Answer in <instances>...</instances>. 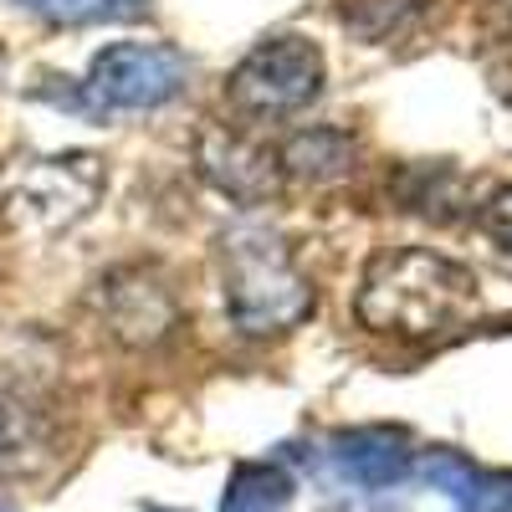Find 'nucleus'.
I'll list each match as a JSON object with an SVG mask.
<instances>
[{"mask_svg":"<svg viewBox=\"0 0 512 512\" xmlns=\"http://www.w3.org/2000/svg\"><path fill=\"white\" fill-rule=\"evenodd\" d=\"M359 164V139L338 123H313L297 128V134L277 149V169L282 180H308V185H338L344 175H354Z\"/></svg>","mask_w":512,"mask_h":512,"instance_id":"obj_9","label":"nucleus"},{"mask_svg":"<svg viewBox=\"0 0 512 512\" xmlns=\"http://www.w3.org/2000/svg\"><path fill=\"white\" fill-rule=\"evenodd\" d=\"M292 472L277 461H241L226 492H221V512H287L292 507Z\"/></svg>","mask_w":512,"mask_h":512,"instance_id":"obj_12","label":"nucleus"},{"mask_svg":"<svg viewBox=\"0 0 512 512\" xmlns=\"http://www.w3.org/2000/svg\"><path fill=\"white\" fill-rule=\"evenodd\" d=\"M477 303V282L461 262L431 246H390L359 277L354 318L374 333L395 338H436L466 323Z\"/></svg>","mask_w":512,"mask_h":512,"instance_id":"obj_1","label":"nucleus"},{"mask_svg":"<svg viewBox=\"0 0 512 512\" xmlns=\"http://www.w3.org/2000/svg\"><path fill=\"white\" fill-rule=\"evenodd\" d=\"M487 77H492V93L512 108V36L497 41V52H492V62H487Z\"/></svg>","mask_w":512,"mask_h":512,"instance_id":"obj_16","label":"nucleus"},{"mask_svg":"<svg viewBox=\"0 0 512 512\" xmlns=\"http://www.w3.org/2000/svg\"><path fill=\"white\" fill-rule=\"evenodd\" d=\"M47 461V415L36 400L0 390V477H26Z\"/></svg>","mask_w":512,"mask_h":512,"instance_id":"obj_11","label":"nucleus"},{"mask_svg":"<svg viewBox=\"0 0 512 512\" xmlns=\"http://www.w3.org/2000/svg\"><path fill=\"white\" fill-rule=\"evenodd\" d=\"M98 308H103V323L118 344L128 349H149V344H164L180 323V303H175V287L169 277L149 262H134V267H118L98 282Z\"/></svg>","mask_w":512,"mask_h":512,"instance_id":"obj_6","label":"nucleus"},{"mask_svg":"<svg viewBox=\"0 0 512 512\" xmlns=\"http://www.w3.org/2000/svg\"><path fill=\"white\" fill-rule=\"evenodd\" d=\"M323 82H328V62L313 47L308 36H267L231 67L226 77V98L241 118H262L277 123L287 113H303L308 103L323 98Z\"/></svg>","mask_w":512,"mask_h":512,"instance_id":"obj_4","label":"nucleus"},{"mask_svg":"<svg viewBox=\"0 0 512 512\" xmlns=\"http://www.w3.org/2000/svg\"><path fill=\"white\" fill-rule=\"evenodd\" d=\"M431 0H338V21L349 26V36L359 41H390L405 36Z\"/></svg>","mask_w":512,"mask_h":512,"instance_id":"obj_14","label":"nucleus"},{"mask_svg":"<svg viewBox=\"0 0 512 512\" xmlns=\"http://www.w3.org/2000/svg\"><path fill=\"white\" fill-rule=\"evenodd\" d=\"M108 169L98 154H47L26 159L0 180V216L16 236H62L103 195Z\"/></svg>","mask_w":512,"mask_h":512,"instance_id":"obj_3","label":"nucleus"},{"mask_svg":"<svg viewBox=\"0 0 512 512\" xmlns=\"http://www.w3.org/2000/svg\"><path fill=\"white\" fill-rule=\"evenodd\" d=\"M221 292L241 338H277L313 313V282L267 226H236L221 241Z\"/></svg>","mask_w":512,"mask_h":512,"instance_id":"obj_2","label":"nucleus"},{"mask_svg":"<svg viewBox=\"0 0 512 512\" xmlns=\"http://www.w3.org/2000/svg\"><path fill=\"white\" fill-rule=\"evenodd\" d=\"M190 62L169 41H113L82 77V108L93 118L113 113H154L185 93Z\"/></svg>","mask_w":512,"mask_h":512,"instance_id":"obj_5","label":"nucleus"},{"mask_svg":"<svg viewBox=\"0 0 512 512\" xmlns=\"http://www.w3.org/2000/svg\"><path fill=\"white\" fill-rule=\"evenodd\" d=\"M477 226L487 231V241H492L497 251H507V256H512V180H507V185H497V190L477 205Z\"/></svg>","mask_w":512,"mask_h":512,"instance_id":"obj_15","label":"nucleus"},{"mask_svg":"<svg viewBox=\"0 0 512 512\" xmlns=\"http://www.w3.org/2000/svg\"><path fill=\"white\" fill-rule=\"evenodd\" d=\"M16 6L47 26H118V21H139L149 16V0H16Z\"/></svg>","mask_w":512,"mask_h":512,"instance_id":"obj_13","label":"nucleus"},{"mask_svg":"<svg viewBox=\"0 0 512 512\" xmlns=\"http://www.w3.org/2000/svg\"><path fill=\"white\" fill-rule=\"evenodd\" d=\"M333 466L354 487L384 492L410 477L415 451H410V436L395 431V425H349V431L333 436Z\"/></svg>","mask_w":512,"mask_h":512,"instance_id":"obj_8","label":"nucleus"},{"mask_svg":"<svg viewBox=\"0 0 512 512\" xmlns=\"http://www.w3.org/2000/svg\"><path fill=\"white\" fill-rule=\"evenodd\" d=\"M0 512H6V507H0Z\"/></svg>","mask_w":512,"mask_h":512,"instance_id":"obj_17","label":"nucleus"},{"mask_svg":"<svg viewBox=\"0 0 512 512\" xmlns=\"http://www.w3.org/2000/svg\"><path fill=\"white\" fill-rule=\"evenodd\" d=\"M420 477L461 512H512V472H487L461 451H431L420 461Z\"/></svg>","mask_w":512,"mask_h":512,"instance_id":"obj_10","label":"nucleus"},{"mask_svg":"<svg viewBox=\"0 0 512 512\" xmlns=\"http://www.w3.org/2000/svg\"><path fill=\"white\" fill-rule=\"evenodd\" d=\"M195 169L210 190H221L236 205H262L282 190V169L267 144H256L236 128H205L195 144Z\"/></svg>","mask_w":512,"mask_h":512,"instance_id":"obj_7","label":"nucleus"}]
</instances>
